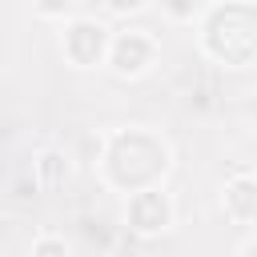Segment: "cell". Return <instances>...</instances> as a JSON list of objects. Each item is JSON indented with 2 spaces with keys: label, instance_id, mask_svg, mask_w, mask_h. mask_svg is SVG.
I'll use <instances>...</instances> for the list:
<instances>
[{
  "label": "cell",
  "instance_id": "cell-1",
  "mask_svg": "<svg viewBox=\"0 0 257 257\" xmlns=\"http://www.w3.org/2000/svg\"><path fill=\"white\" fill-rule=\"evenodd\" d=\"M173 173V145L153 124H120L96 137V181L108 193H141L165 185Z\"/></svg>",
  "mask_w": 257,
  "mask_h": 257
},
{
  "label": "cell",
  "instance_id": "cell-2",
  "mask_svg": "<svg viewBox=\"0 0 257 257\" xmlns=\"http://www.w3.org/2000/svg\"><path fill=\"white\" fill-rule=\"evenodd\" d=\"M197 48L221 68H257V0H209L197 16Z\"/></svg>",
  "mask_w": 257,
  "mask_h": 257
},
{
  "label": "cell",
  "instance_id": "cell-3",
  "mask_svg": "<svg viewBox=\"0 0 257 257\" xmlns=\"http://www.w3.org/2000/svg\"><path fill=\"white\" fill-rule=\"evenodd\" d=\"M108 44H112V28L100 16H84V12H76L72 20H64L60 36H56V48H60L64 64L76 68V72L104 68L108 64Z\"/></svg>",
  "mask_w": 257,
  "mask_h": 257
},
{
  "label": "cell",
  "instance_id": "cell-4",
  "mask_svg": "<svg viewBox=\"0 0 257 257\" xmlns=\"http://www.w3.org/2000/svg\"><path fill=\"white\" fill-rule=\"evenodd\" d=\"M161 60V44L149 28H137V24H124V28H112V44H108V72L116 80H141L157 68Z\"/></svg>",
  "mask_w": 257,
  "mask_h": 257
},
{
  "label": "cell",
  "instance_id": "cell-5",
  "mask_svg": "<svg viewBox=\"0 0 257 257\" xmlns=\"http://www.w3.org/2000/svg\"><path fill=\"white\" fill-rule=\"evenodd\" d=\"M120 217H124L128 233H137L141 241H157L177 225V201H173V193L165 185H153V189L128 193Z\"/></svg>",
  "mask_w": 257,
  "mask_h": 257
},
{
  "label": "cell",
  "instance_id": "cell-6",
  "mask_svg": "<svg viewBox=\"0 0 257 257\" xmlns=\"http://www.w3.org/2000/svg\"><path fill=\"white\" fill-rule=\"evenodd\" d=\"M221 213L229 225L257 229V169H237L221 185Z\"/></svg>",
  "mask_w": 257,
  "mask_h": 257
},
{
  "label": "cell",
  "instance_id": "cell-7",
  "mask_svg": "<svg viewBox=\"0 0 257 257\" xmlns=\"http://www.w3.org/2000/svg\"><path fill=\"white\" fill-rule=\"evenodd\" d=\"M32 177H36L40 189H60V185H68V177H72V157H68L60 145H44V149L32 157Z\"/></svg>",
  "mask_w": 257,
  "mask_h": 257
},
{
  "label": "cell",
  "instance_id": "cell-8",
  "mask_svg": "<svg viewBox=\"0 0 257 257\" xmlns=\"http://www.w3.org/2000/svg\"><path fill=\"white\" fill-rule=\"evenodd\" d=\"M28 257H72V245H68V237H64V233L44 229V233H36V237H32Z\"/></svg>",
  "mask_w": 257,
  "mask_h": 257
},
{
  "label": "cell",
  "instance_id": "cell-9",
  "mask_svg": "<svg viewBox=\"0 0 257 257\" xmlns=\"http://www.w3.org/2000/svg\"><path fill=\"white\" fill-rule=\"evenodd\" d=\"M28 8H32V16H40L48 24H64L80 12V0H28Z\"/></svg>",
  "mask_w": 257,
  "mask_h": 257
},
{
  "label": "cell",
  "instance_id": "cell-10",
  "mask_svg": "<svg viewBox=\"0 0 257 257\" xmlns=\"http://www.w3.org/2000/svg\"><path fill=\"white\" fill-rule=\"evenodd\" d=\"M157 8H161V16L169 20V24H197V16H201V0H153Z\"/></svg>",
  "mask_w": 257,
  "mask_h": 257
},
{
  "label": "cell",
  "instance_id": "cell-11",
  "mask_svg": "<svg viewBox=\"0 0 257 257\" xmlns=\"http://www.w3.org/2000/svg\"><path fill=\"white\" fill-rule=\"evenodd\" d=\"M149 4H153V0H100V8H104L108 16H116V20H133V16H141Z\"/></svg>",
  "mask_w": 257,
  "mask_h": 257
},
{
  "label": "cell",
  "instance_id": "cell-12",
  "mask_svg": "<svg viewBox=\"0 0 257 257\" xmlns=\"http://www.w3.org/2000/svg\"><path fill=\"white\" fill-rule=\"evenodd\" d=\"M237 257H257V229H253V233L237 245Z\"/></svg>",
  "mask_w": 257,
  "mask_h": 257
}]
</instances>
